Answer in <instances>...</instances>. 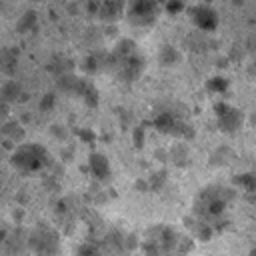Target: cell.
I'll return each instance as SVG.
<instances>
[{
    "label": "cell",
    "mask_w": 256,
    "mask_h": 256,
    "mask_svg": "<svg viewBox=\"0 0 256 256\" xmlns=\"http://www.w3.org/2000/svg\"><path fill=\"white\" fill-rule=\"evenodd\" d=\"M190 18L194 22L196 28L204 30V32H212L218 26V14L214 8H210L208 4H198L190 10Z\"/></svg>",
    "instance_id": "obj_6"
},
{
    "label": "cell",
    "mask_w": 256,
    "mask_h": 256,
    "mask_svg": "<svg viewBox=\"0 0 256 256\" xmlns=\"http://www.w3.org/2000/svg\"><path fill=\"white\" fill-rule=\"evenodd\" d=\"M82 98H84V102L88 106H96L98 104V92H96V88H94L92 82H86V88L82 92Z\"/></svg>",
    "instance_id": "obj_12"
},
{
    "label": "cell",
    "mask_w": 256,
    "mask_h": 256,
    "mask_svg": "<svg viewBox=\"0 0 256 256\" xmlns=\"http://www.w3.org/2000/svg\"><path fill=\"white\" fill-rule=\"evenodd\" d=\"M216 110V124L222 132H228V134H234L238 132L242 126H244V112L238 110L236 106H230L226 102H218L214 106Z\"/></svg>",
    "instance_id": "obj_3"
},
{
    "label": "cell",
    "mask_w": 256,
    "mask_h": 256,
    "mask_svg": "<svg viewBox=\"0 0 256 256\" xmlns=\"http://www.w3.org/2000/svg\"><path fill=\"white\" fill-rule=\"evenodd\" d=\"M32 250L38 254V256H54L58 254V240L54 238L52 230H36L32 234Z\"/></svg>",
    "instance_id": "obj_5"
},
{
    "label": "cell",
    "mask_w": 256,
    "mask_h": 256,
    "mask_svg": "<svg viewBox=\"0 0 256 256\" xmlns=\"http://www.w3.org/2000/svg\"><path fill=\"white\" fill-rule=\"evenodd\" d=\"M18 126H20V124H18L16 120H8V122H4V128H2V132H4L6 136H10V134H12V132H14Z\"/></svg>",
    "instance_id": "obj_18"
},
{
    "label": "cell",
    "mask_w": 256,
    "mask_h": 256,
    "mask_svg": "<svg viewBox=\"0 0 256 256\" xmlns=\"http://www.w3.org/2000/svg\"><path fill=\"white\" fill-rule=\"evenodd\" d=\"M160 2L158 0H126V20L132 26L148 28L158 20Z\"/></svg>",
    "instance_id": "obj_2"
},
{
    "label": "cell",
    "mask_w": 256,
    "mask_h": 256,
    "mask_svg": "<svg viewBox=\"0 0 256 256\" xmlns=\"http://www.w3.org/2000/svg\"><path fill=\"white\" fill-rule=\"evenodd\" d=\"M38 26V14L36 10H26L20 14V18L16 20V32L18 34H28Z\"/></svg>",
    "instance_id": "obj_10"
},
{
    "label": "cell",
    "mask_w": 256,
    "mask_h": 256,
    "mask_svg": "<svg viewBox=\"0 0 256 256\" xmlns=\"http://www.w3.org/2000/svg\"><path fill=\"white\" fill-rule=\"evenodd\" d=\"M18 66V50L14 46H6L0 50V70L6 74V76H12L14 70Z\"/></svg>",
    "instance_id": "obj_9"
},
{
    "label": "cell",
    "mask_w": 256,
    "mask_h": 256,
    "mask_svg": "<svg viewBox=\"0 0 256 256\" xmlns=\"http://www.w3.org/2000/svg\"><path fill=\"white\" fill-rule=\"evenodd\" d=\"M54 106H56V96H54L52 92H48V94H44V96L40 98V104H38V108H40L42 112H50Z\"/></svg>",
    "instance_id": "obj_13"
},
{
    "label": "cell",
    "mask_w": 256,
    "mask_h": 256,
    "mask_svg": "<svg viewBox=\"0 0 256 256\" xmlns=\"http://www.w3.org/2000/svg\"><path fill=\"white\" fill-rule=\"evenodd\" d=\"M10 162L20 172H38L48 164V152H46V148H42L40 144H34V142L22 144L12 152Z\"/></svg>",
    "instance_id": "obj_1"
},
{
    "label": "cell",
    "mask_w": 256,
    "mask_h": 256,
    "mask_svg": "<svg viewBox=\"0 0 256 256\" xmlns=\"http://www.w3.org/2000/svg\"><path fill=\"white\" fill-rule=\"evenodd\" d=\"M158 60H160V64H162V66H174V64H178V62H180V52H178L174 46L164 44V46L160 48Z\"/></svg>",
    "instance_id": "obj_11"
},
{
    "label": "cell",
    "mask_w": 256,
    "mask_h": 256,
    "mask_svg": "<svg viewBox=\"0 0 256 256\" xmlns=\"http://www.w3.org/2000/svg\"><path fill=\"white\" fill-rule=\"evenodd\" d=\"M158 2H160V4H164V2H168V0H158Z\"/></svg>",
    "instance_id": "obj_19"
},
{
    "label": "cell",
    "mask_w": 256,
    "mask_h": 256,
    "mask_svg": "<svg viewBox=\"0 0 256 256\" xmlns=\"http://www.w3.org/2000/svg\"><path fill=\"white\" fill-rule=\"evenodd\" d=\"M132 136H134V144H136L138 148H142V146H144V128H142V126H138V128L134 130V134H132Z\"/></svg>",
    "instance_id": "obj_17"
},
{
    "label": "cell",
    "mask_w": 256,
    "mask_h": 256,
    "mask_svg": "<svg viewBox=\"0 0 256 256\" xmlns=\"http://www.w3.org/2000/svg\"><path fill=\"white\" fill-rule=\"evenodd\" d=\"M88 168H90L92 176H96V178H100V180H104V178L110 176V162H108V158H106L104 154H100V152H92V154H90V158H88Z\"/></svg>",
    "instance_id": "obj_8"
},
{
    "label": "cell",
    "mask_w": 256,
    "mask_h": 256,
    "mask_svg": "<svg viewBox=\"0 0 256 256\" xmlns=\"http://www.w3.org/2000/svg\"><path fill=\"white\" fill-rule=\"evenodd\" d=\"M22 98H26V94H24L20 82H16V80L10 78V80H4V82L0 84V100H2V102L14 104V102H18V100H22Z\"/></svg>",
    "instance_id": "obj_7"
},
{
    "label": "cell",
    "mask_w": 256,
    "mask_h": 256,
    "mask_svg": "<svg viewBox=\"0 0 256 256\" xmlns=\"http://www.w3.org/2000/svg\"><path fill=\"white\" fill-rule=\"evenodd\" d=\"M164 10L172 16H176L184 10V0H168V2H164Z\"/></svg>",
    "instance_id": "obj_14"
},
{
    "label": "cell",
    "mask_w": 256,
    "mask_h": 256,
    "mask_svg": "<svg viewBox=\"0 0 256 256\" xmlns=\"http://www.w3.org/2000/svg\"><path fill=\"white\" fill-rule=\"evenodd\" d=\"M226 88H228V82L224 78H220V76L208 80V90H212V92H224Z\"/></svg>",
    "instance_id": "obj_15"
},
{
    "label": "cell",
    "mask_w": 256,
    "mask_h": 256,
    "mask_svg": "<svg viewBox=\"0 0 256 256\" xmlns=\"http://www.w3.org/2000/svg\"><path fill=\"white\" fill-rule=\"evenodd\" d=\"M50 132H52V136H58L60 140H64V138L68 136V132H66V128H64L62 124H52Z\"/></svg>",
    "instance_id": "obj_16"
},
{
    "label": "cell",
    "mask_w": 256,
    "mask_h": 256,
    "mask_svg": "<svg viewBox=\"0 0 256 256\" xmlns=\"http://www.w3.org/2000/svg\"><path fill=\"white\" fill-rule=\"evenodd\" d=\"M94 14L106 22L114 24L126 14V0H96L94 2Z\"/></svg>",
    "instance_id": "obj_4"
}]
</instances>
